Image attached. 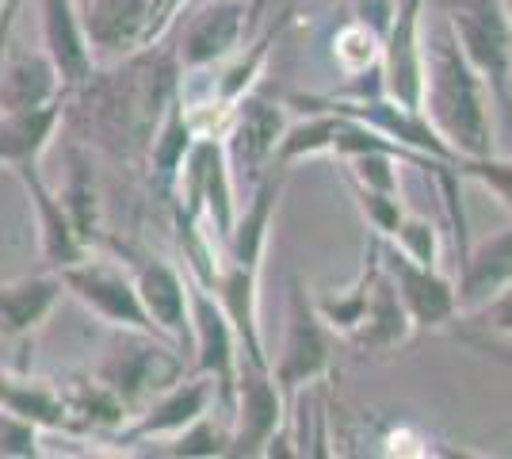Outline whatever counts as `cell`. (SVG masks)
<instances>
[{
  "mask_svg": "<svg viewBox=\"0 0 512 459\" xmlns=\"http://www.w3.org/2000/svg\"><path fill=\"white\" fill-rule=\"evenodd\" d=\"M390 245L402 249L409 261L440 268V230H436V222L421 219V215H406L398 234L390 238Z\"/></svg>",
  "mask_w": 512,
  "mask_h": 459,
  "instance_id": "obj_36",
  "label": "cell"
},
{
  "mask_svg": "<svg viewBox=\"0 0 512 459\" xmlns=\"http://www.w3.org/2000/svg\"><path fill=\"white\" fill-rule=\"evenodd\" d=\"M4 8H8V0H0V16H4Z\"/></svg>",
  "mask_w": 512,
  "mask_h": 459,
  "instance_id": "obj_41",
  "label": "cell"
},
{
  "mask_svg": "<svg viewBox=\"0 0 512 459\" xmlns=\"http://www.w3.org/2000/svg\"><path fill=\"white\" fill-rule=\"evenodd\" d=\"M505 8H509V20H512V0H505Z\"/></svg>",
  "mask_w": 512,
  "mask_h": 459,
  "instance_id": "obj_42",
  "label": "cell"
},
{
  "mask_svg": "<svg viewBox=\"0 0 512 459\" xmlns=\"http://www.w3.org/2000/svg\"><path fill=\"white\" fill-rule=\"evenodd\" d=\"M54 387L62 394L69 421H73L77 433H119L130 421L123 402L111 394V387H107L100 375L65 372L54 379Z\"/></svg>",
  "mask_w": 512,
  "mask_h": 459,
  "instance_id": "obj_23",
  "label": "cell"
},
{
  "mask_svg": "<svg viewBox=\"0 0 512 459\" xmlns=\"http://www.w3.org/2000/svg\"><path fill=\"white\" fill-rule=\"evenodd\" d=\"M421 12H425V0H398V12L383 35V58H379L383 92L406 108H421V92H425Z\"/></svg>",
  "mask_w": 512,
  "mask_h": 459,
  "instance_id": "obj_12",
  "label": "cell"
},
{
  "mask_svg": "<svg viewBox=\"0 0 512 459\" xmlns=\"http://www.w3.org/2000/svg\"><path fill=\"white\" fill-rule=\"evenodd\" d=\"M287 421V394L276 383L272 368L241 360L234 402H230V456H264L268 440Z\"/></svg>",
  "mask_w": 512,
  "mask_h": 459,
  "instance_id": "obj_7",
  "label": "cell"
},
{
  "mask_svg": "<svg viewBox=\"0 0 512 459\" xmlns=\"http://www.w3.org/2000/svg\"><path fill=\"white\" fill-rule=\"evenodd\" d=\"M77 16L92 54L127 58L146 43L150 0H77Z\"/></svg>",
  "mask_w": 512,
  "mask_h": 459,
  "instance_id": "obj_16",
  "label": "cell"
},
{
  "mask_svg": "<svg viewBox=\"0 0 512 459\" xmlns=\"http://www.w3.org/2000/svg\"><path fill=\"white\" fill-rule=\"evenodd\" d=\"M62 276L39 272L12 284H0V341H27L46 326L54 306L62 299Z\"/></svg>",
  "mask_w": 512,
  "mask_h": 459,
  "instance_id": "obj_21",
  "label": "cell"
},
{
  "mask_svg": "<svg viewBox=\"0 0 512 459\" xmlns=\"http://www.w3.org/2000/svg\"><path fill=\"white\" fill-rule=\"evenodd\" d=\"M352 184V180H348ZM352 196H356V207L367 219V226L379 234V238H394L398 226L406 219V207H402V196H390V192H375V188H363V184H352Z\"/></svg>",
  "mask_w": 512,
  "mask_h": 459,
  "instance_id": "obj_35",
  "label": "cell"
},
{
  "mask_svg": "<svg viewBox=\"0 0 512 459\" xmlns=\"http://www.w3.org/2000/svg\"><path fill=\"white\" fill-rule=\"evenodd\" d=\"M287 131V111L283 104L260 96V92H245L230 108V119L222 127V146L230 157V169L245 173L249 180H260L276 165V150Z\"/></svg>",
  "mask_w": 512,
  "mask_h": 459,
  "instance_id": "obj_8",
  "label": "cell"
},
{
  "mask_svg": "<svg viewBox=\"0 0 512 459\" xmlns=\"http://www.w3.org/2000/svg\"><path fill=\"white\" fill-rule=\"evenodd\" d=\"M512 284V226L501 234L470 245L467 257L459 261V280H455V299L463 314H474L482 303H490L497 291Z\"/></svg>",
  "mask_w": 512,
  "mask_h": 459,
  "instance_id": "obj_19",
  "label": "cell"
},
{
  "mask_svg": "<svg viewBox=\"0 0 512 459\" xmlns=\"http://www.w3.org/2000/svg\"><path fill=\"white\" fill-rule=\"evenodd\" d=\"M425 4H428V0H425Z\"/></svg>",
  "mask_w": 512,
  "mask_h": 459,
  "instance_id": "obj_43",
  "label": "cell"
},
{
  "mask_svg": "<svg viewBox=\"0 0 512 459\" xmlns=\"http://www.w3.org/2000/svg\"><path fill=\"white\" fill-rule=\"evenodd\" d=\"M0 410L12 417H23L39 429L54 433H77L69 410H65L62 394L54 387V379H31L23 372H0Z\"/></svg>",
  "mask_w": 512,
  "mask_h": 459,
  "instance_id": "obj_25",
  "label": "cell"
},
{
  "mask_svg": "<svg viewBox=\"0 0 512 459\" xmlns=\"http://www.w3.org/2000/svg\"><path fill=\"white\" fill-rule=\"evenodd\" d=\"M379 261L398 287L413 329H444L463 314L459 299H455V280H448L440 268L409 261L406 253L394 249V245H386V249L379 245Z\"/></svg>",
  "mask_w": 512,
  "mask_h": 459,
  "instance_id": "obj_11",
  "label": "cell"
},
{
  "mask_svg": "<svg viewBox=\"0 0 512 459\" xmlns=\"http://www.w3.org/2000/svg\"><path fill=\"white\" fill-rule=\"evenodd\" d=\"M23 0H8V8H4V16H0V50L8 43V35H12V23H16V12H20Z\"/></svg>",
  "mask_w": 512,
  "mask_h": 459,
  "instance_id": "obj_40",
  "label": "cell"
},
{
  "mask_svg": "<svg viewBox=\"0 0 512 459\" xmlns=\"http://www.w3.org/2000/svg\"><path fill=\"white\" fill-rule=\"evenodd\" d=\"M39 425L0 410V456H39Z\"/></svg>",
  "mask_w": 512,
  "mask_h": 459,
  "instance_id": "obj_37",
  "label": "cell"
},
{
  "mask_svg": "<svg viewBox=\"0 0 512 459\" xmlns=\"http://www.w3.org/2000/svg\"><path fill=\"white\" fill-rule=\"evenodd\" d=\"M421 46H425V92H421L425 119L455 150V157L497 153L490 88L482 81V73L470 66V58L455 43L440 12L428 23L421 16Z\"/></svg>",
  "mask_w": 512,
  "mask_h": 459,
  "instance_id": "obj_1",
  "label": "cell"
},
{
  "mask_svg": "<svg viewBox=\"0 0 512 459\" xmlns=\"http://www.w3.org/2000/svg\"><path fill=\"white\" fill-rule=\"evenodd\" d=\"M409 333H413V322H409V310L398 295L394 280L386 276L383 261L371 276V291H367V306H363L360 326L348 333V341L367 356V352H386L406 345Z\"/></svg>",
  "mask_w": 512,
  "mask_h": 459,
  "instance_id": "obj_20",
  "label": "cell"
},
{
  "mask_svg": "<svg viewBox=\"0 0 512 459\" xmlns=\"http://www.w3.org/2000/svg\"><path fill=\"white\" fill-rule=\"evenodd\" d=\"M379 58H383V35L363 20L344 23L333 35V62L348 77H363V73L379 69Z\"/></svg>",
  "mask_w": 512,
  "mask_h": 459,
  "instance_id": "obj_30",
  "label": "cell"
},
{
  "mask_svg": "<svg viewBox=\"0 0 512 459\" xmlns=\"http://www.w3.org/2000/svg\"><path fill=\"white\" fill-rule=\"evenodd\" d=\"M161 456H195V459H214L230 456V421H214L211 414L195 417L184 433L165 440V448H157Z\"/></svg>",
  "mask_w": 512,
  "mask_h": 459,
  "instance_id": "obj_31",
  "label": "cell"
},
{
  "mask_svg": "<svg viewBox=\"0 0 512 459\" xmlns=\"http://www.w3.org/2000/svg\"><path fill=\"white\" fill-rule=\"evenodd\" d=\"M276 35H279V27L276 31H268L260 43L245 46V50L237 46L226 62H218L222 69H218V77H214L211 96H207L203 108H218L222 115H230V108H234L237 100H241L245 92H253L256 77H260V69H264V62H268V46L276 43Z\"/></svg>",
  "mask_w": 512,
  "mask_h": 459,
  "instance_id": "obj_27",
  "label": "cell"
},
{
  "mask_svg": "<svg viewBox=\"0 0 512 459\" xmlns=\"http://www.w3.org/2000/svg\"><path fill=\"white\" fill-rule=\"evenodd\" d=\"M455 43L482 73L493 108L512 123V20L505 0H432Z\"/></svg>",
  "mask_w": 512,
  "mask_h": 459,
  "instance_id": "obj_2",
  "label": "cell"
},
{
  "mask_svg": "<svg viewBox=\"0 0 512 459\" xmlns=\"http://www.w3.org/2000/svg\"><path fill=\"white\" fill-rule=\"evenodd\" d=\"M65 119V96L46 100L35 108L0 111V165L16 169L27 161H39L46 146L54 142V134Z\"/></svg>",
  "mask_w": 512,
  "mask_h": 459,
  "instance_id": "obj_22",
  "label": "cell"
},
{
  "mask_svg": "<svg viewBox=\"0 0 512 459\" xmlns=\"http://www.w3.org/2000/svg\"><path fill=\"white\" fill-rule=\"evenodd\" d=\"M249 27V0H211L184 23V35L176 46V62L184 73L211 69L234 54Z\"/></svg>",
  "mask_w": 512,
  "mask_h": 459,
  "instance_id": "obj_13",
  "label": "cell"
},
{
  "mask_svg": "<svg viewBox=\"0 0 512 459\" xmlns=\"http://www.w3.org/2000/svg\"><path fill=\"white\" fill-rule=\"evenodd\" d=\"M199 138L192 127V115L184 108V100H180V88H176V96L169 100V108L161 115V123H157V131L150 138V165H153V180L161 184V192H172L176 188V180H180V169H184V157L192 150V142Z\"/></svg>",
  "mask_w": 512,
  "mask_h": 459,
  "instance_id": "obj_26",
  "label": "cell"
},
{
  "mask_svg": "<svg viewBox=\"0 0 512 459\" xmlns=\"http://www.w3.org/2000/svg\"><path fill=\"white\" fill-rule=\"evenodd\" d=\"M375 268H379V238L367 245V264H363V272L356 276V284L344 287V291H337V295H318V299H314V306H318V314H321V322L333 329V333L348 337L352 329L360 326Z\"/></svg>",
  "mask_w": 512,
  "mask_h": 459,
  "instance_id": "obj_29",
  "label": "cell"
},
{
  "mask_svg": "<svg viewBox=\"0 0 512 459\" xmlns=\"http://www.w3.org/2000/svg\"><path fill=\"white\" fill-rule=\"evenodd\" d=\"M134 287L142 295V306L153 318L161 337H169L176 349L192 345V299H188V276L157 257H134L130 264Z\"/></svg>",
  "mask_w": 512,
  "mask_h": 459,
  "instance_id": "obj_14",
  "label": "cell"
},
{
  "mask_svg": "<svg viewBox=\"0 0 512 459\" xmlns=\"http://www.w3.org/2000/svg\"><path fill=\"white\" fill-rule=\"evenodd\" d=\"M176 192L184 199V207L176 215L199 222L222 249L234 234L237 222V192H234V169L218 134H199L192 150L184 157V169L176 180Z\"/></svg>",
  "mask_w": 512,
  "mask_h": 459,
  "instance_id": "obj_4",
  "label": "cell"
},
{
  "mask_svg": "<svg viewBox=\"0 0 512 459\" xmlns=\"http://www.w3.org/2000/svg\"><path fill=\"white\" fill-rule=\"evenodd\" d=\"M119 333L123 337L107 349L96 375L123 402V410L138 417L157 394H165L172 383L184 379V352L157 333H138V329H119Z\"/></svg>",
  "mask_w": 512,
  "mask_h": 459,
  "instance_id": "obj_3",
  "label": "cell"
},
{
  "mask_svg": "<svg viewBox=\"0 0 512 459\" xmlns=\"http://www.w3.org/2000/svg\"><path fill=\"white\" fill-rule=\"evenodd\" d=\"M455 173L482 184L493 199H501V207L512 215V157L501 153H486V157H459Z\"/></svg>",
  "mask_w": 512,
  "mask_h": 459,
  "instance_id": "obj_33",
  "label": "cell"
},
{
  "mask_svg": "<svg viewBox=\"0 0 512 459\" xmlns=\"http://www.w3.org/2000/svg\"><path fill=\"white\" fill-rule=\"evenodd\" d=\"M188 299H192V352L195 372L211 375L218 383V402L230 410L237 387V368H241V345L237 333L226 318L222 303L214 299V291L195 284L188 276Z\"/></svg>",
  "mask_w": 512,
  "mask_h": 459,
  "instance_id": "obj_9",
  "label": "cell"
},
{
  "mask_svg": "<svg viewBox=\"0 0 512 459\" xmlns=\"http://www.w3.org/2000/svg\"><path fill=\"white\" fill-rule=\"evenodd\" d=\"M180 8H184V0H150V23H146V43H142V50L153 46L169 31L172 23H176V16H180Z\"/></svg>",
  "mask_w": 512,
  "mask_h": 459,
  "instance_id": "obj_39",
  "label": "cell"
},
{
  "mask_svg": "<svg viewBox=\"0 0 512 459\" xmlns=\"http://www.w3.org/2000/svg\"><path fill=\"white\" fill-rule=\"evenodd\" d=\"M65 203V211H69V219L77 226V234L92 245L96 238V176L92 169L85 165V157L81 153H73V165H69V180H65V188L58 192Z\"/></svg>",
  "mask_w": 512,
  "mask_h": 459,
  "instance_id": "obj_32",
  "label": "cell"
},
{
  "mask_svg": "<svg viewBox=\"0 0 512 459\" xmlns=\"http://www.w3.org/2000/svg\"><path fill=\"white\" fill-rule=\"evenodd\" d=\"M333 364V329L321 322L318 306L310 299V291L302 280H291L287 291V329H283V345L272 364V375L283 387V394H299L302 387L318 383Z\"/></svg>",
  "mask_w": 512,
  "mask_h": 459,
  "instance_id": "obj_6",
  "label": "cell"
},
{
  "mask_svg": "<svg viewBox=\"0 0 512 459\" xmlns=\"http://www.w3.org/2000/svg\"><path fill=\"white\" fill-rule=\"evenodd\" d=\"M39 20H43V50L62 73L65 92L81 88L96 73V54L85 39L77 0H39Z\"/></svg>",
  "mask_w": 512,
  "mask_h": 459,
  "instance_id": "obj_17",
  "label": "cell"
},
{
  "mask_svg": "<svg viewBox=\"0 0 512 459\" xmlns=\"http://www.w3.org/2000/svg\"><path fill=\"white\" fill-rule=\"evenodd\" d=\"M337 127H341V115L329 108H310L306 119L299 123H287L283 131V142L276 150V165H295V161H306V157H321V153H333V138H337Z\"/></svg>",
  "mask_w": 512,
  "mask_h": 459,
  "instance_id": "obj_28",
  "label": "cell"
},
{
  "mask_svg": "<svg viewBox=\"0 0 512 459\" xmlns=\"http://www.w3.org/2000/svg\"><path fill=\"white\" fill-rule=\"evenodd\" d=\"M283 165H272L268 173L253 184L249 203L237 211L234 234L226 241V261L245 264V268H260L264 253H268V234H272V219H276L279 196H283Z\"/></svg>",
  "mask_w": 512,
  "mask_h": 459,
  "instance_id": "obj_18",
  "label": "cell"
},
{
  "mask_svg": "<svg viewBox=\"0 0 512 459\" xmlns=\"http://www.w3.org/2000/svg\"><path fill=\"white\" fill-rule=\"evenodd\" d=\"M62 287L85 306L88 314H96L100 322H107L111 329H138V333H157L153 318L142 306V295L134 287L130 268H123L119 261H107L88 253L77 264H65ZM161 337V333H157Z\"/></svg>",
  "mask_w": 512,
  "mask_h": 459,
  "instance_id": "obj_5",
  "label": "cell"
},
{
  "mask_svg": "<svg viewBox=\"0 0 512 459\" xmlns=\"http://www.w3.org/2000/svg\"><path fill=\"white\" fill-rule=\"evenodd\" d=\"M16 176H20L23 192L31 199V211H35V226H39V249H43V261L50 272H62L65 264H77L81 257L92 253L77 226L65 211L62 196L46 184L39 176V161H27V165H16Z\"/></svg>",
  "mask_w": 512,
  "mask_h": 459,
  "instance_id": "obj_15",
  "label": "cell"
},
{
  "mask_svg": "<svg viewBox=\"0 0 512 459\" xmlns=\"http://www.w3.org/2000/svg\"><path fill=\"white\" fill-rule=\"evenodd\" d=\"M478 326L493 329V333H512V284L505 291H497L490 303H482L474 310Z\"/></svg>",
  "mask_w": 512,
  "mask_h": 459,
  "instance_id": "obj_38",
  "label": "cell"
},
{
  "mask_svg": "<svg viewBox=\"0 0 512 459\" xmlns=\"http://www.w3.org/2000/svg\"><path fill=\"white\" fill-rule=\"evenodd\" d=\"M214 402H218V383L211 375H184L165 394H157L142 414L130 417L127 425L115 433V440L119 444H161V440H172L176 433H184L195 417L211 414Z\"/></svg>",
  "mask_w": 512,
  "mask_h": 459,
  "instance_id": "obj_10",
  "label": "cell"
},
{
  "mask_svg": "<svg viewBox=\"0 0 512 459\" xmlns=\"http://www.w3.org/2000/svg\"><path fill=\"white\" fill-rule=\"evenodd\" d=\"M344 161H348V180H352V184L375 188V192H390V196H402V184H398L402 157L371 150V153H356V157H344Z\"/></svg>",
  "mask_w": 512,
  "mask_h": 459,
  "instance_id": "obj_34",
  "label": "cell"
},
{
  "mask_svg": "<svg viewBox=\"0 0 512 459\" xmlns=\"http://www.w3.org/2000/svg\"><path fill=\"white\" fill-rule=\"evenodd\" d=\"M65 96L62 73L50 62L46 50H20L8 54L0 66V111L35 108L46 100Z\"/></svg>",
  "mask_w": 512,
  "mask_h": 459,
  "instance_id": "obj_24",
  "label": "cell"
}]
</instances>
